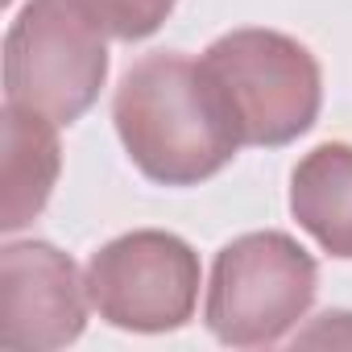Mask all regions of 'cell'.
<instances>
[{
	"instance_id": "cell-1",
	"label": "cell",
	"mask_w": 352,
	"mask_h": 352,
	"mask_svg": "<svg viewBox=\"0 0 352 352\" xmlns=\"http://www.w3.org/2000/svg\"><path fill=\"white\" fill-rule=\"evenodd\" d=\"M112 120L133 166L162 187H195L241 149L199 63L179 50H157L129 67L112 100Z\"/></svg>"
},
{
	"instance_id": "cell-2",
	"label": "cell",
	"mask_w": 352,
	"mask_h": 352,
	"mask_svg": "<svg viewBox=\"0 0 352 352\" xmlns=\"http://www.w3.org/2000/svg\"><path fill=\"white\" fill-rule=\"evenodd\" d=\"M199 71L241 145H290L315 124L323 104L315 54L278 30H232L216 38L204 50Z\"/></svg>"
},
{
	"instance_id": "cell-3",
	"label": "cell",
	"mask_w": 352,
	"mask_h": 352,
	"mask_svg": "<svg viewBox=\"0 0 352 352\" xmlns=\"http://www.w3.org/2000/svg\"><path fill=\"white\" fill-rule=\"evenodd\" d=\"M315 290L319 265L294 236L245 232L216 253L204 319L228 348H265L298 327Z\"/></svg>"
},
{
	"instance_id": "cell-4",
	"label": "cell",
	"mask_w": 352,
	"mask_h": 352,
	"mask_svg": "<svg viewBox=\"0 0 352 352\" xmlns=\"http://www.w3.org/2000/svg\"><path fill=\"white\" fill-rule=\"evenodd\" d=\"M108 79L104 30L75 0H30L5 38V104L79 120Z\"/></svg>"
},
{
	"instance_id": "cell-5",
	"label": "cell",
	"mask_w": 352,
	"mask_h": 352,
	"mask_svg": "<svg viewBox=\"0 0 352 352\" xmlns=\"http://www.w3.org/2000/svg\"><path fill=\"white\" fill-rule=\"evenodd\" d=\"M83 278L100 319L124 331H174L199 302V253L157 228L108 241L91 253Z\"/></svg>"
},
{
	"instance_id": "cell-6",
	"label": "cell",
	"mask_w": 352,
	"mask_h": 352,
	"mask_svg": "<svg viewBox=\"0 0 352 352\" xmlns=\"http://www.w3.org/2000/svg\"><path fill=\"white\" fill-rule=\"evenodd\" d=\"M87 278L50 241H9L0 249V344L21 352L63 348L83 336Z\"/></svg>"
},
{
	"instance_id": "cell-7",
	"label": "cell",
	"mask_w": 352,
	"mask_h": 352,
	"mask_svg": "<svg viewBox=\"0 0 352 352\" xmlns=\"http://www.w3.org/2000/svg\"><path fill=\"white\" fill-rule=\"evenodd\" d=\"M63 170L58 124L34 108L5 104V199H0V228L17 232L42 216Z\"/></svg>"
},
{
	"instance_id": "cell-8",
	"label": "cell",
	"mask_w": 352,
	"mask_h": 352,
	"mask_svg": "<svg viewBox=\"0 0 352 352\" xmlns=\"http://www.w3.org/2000/svg\"><path fill=\"white\" fill-rule=\"evenodd\" d=\"M290 212L323 253L352 261V145H315L290 174Z\"/></svg>"
},
{
	"instance_id": "cell-9",
	"label": "cell",
	"mask_w": 352,
	"mask_h": 352,
	"mask_svg": "<svg viewBox=\"0 0 352 352\" xmlns=\"http://www.w3.org/2000/svg\"><path fill=\"white\" fill-rule=\"evenodd\" d=\"M75 5L116 42H141L166 25L179 0H75Z\"/></svg>"
}]
</instances>
